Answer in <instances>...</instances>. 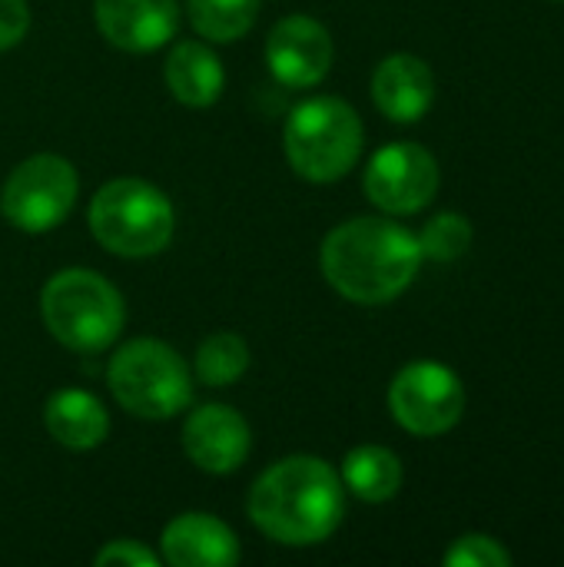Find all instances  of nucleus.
I'll return each instance as SVG.
<instances>
[{
  "mask_svg": "<svg viewBox=\"0 0 564 567\" xmlns=\"http://www.w3.org/2000/svg\"><path fill=\"white\" fill-rule=\"evenodd\" d=\"M319 266L329 286L349 302L382 306L412 286L422 266V249L399 223L359 216L339 223L326 236Z\"/></svg>",
  "mask_w": 564,
  "mask_h": 567,
  "instance_id": "obj_1",
  "label": "nucleus"
},
{
  "mask_svg": "<svg viewBox=\"0 0 564 567\" xmlns=\"http://www.w3.org/2000/svg\"><path fill=\"white\" fill-rule=\"evenodd\" d=\"M346 512L342 478L312 455H293L263 472L249 492L253 525L279 545L326 542Z\"/></svg>",
  "mask_w": 564,
  "mask_h": 567,
  "instance_id": "obj_2",
  "label": "nucleus"
},
{
  "mask_svg": "<svg viewBox=\"0 0 564 567\" xmlns=\"http://www.w3.org/2000/svg\"><path fill=\"white\" fill-rule=\"evenodd\" d=\"M173 206L163 189L146 179H110L90 203V229L96 243L126 259H146L173 239Z\"/></svg>",
  "mask_w": 564,
  "mask_h": 567,
  "instance_id": "obj_3",
  "label": "nucleus"
},
{
  "mask_svg": "<svg viewBox=\"0 0 564 567\" xmlns=\"http://www.w3.org/2000/svg\"><path fill=\"white\" fill-rule=\"evenodd\" d=\"M40 312L50 336L73 352H100L123 329V299L93 269L57 272L40 296Z\"/></svg>",
  "mask_w": 564,
  "mask_h": 567,
  "instance_id": "obj_4",
  "label": "nucleus"
},
{
  "mask_svg": "<svg viewBox=\"0 0 564 567\" xmlns=\"http://www.w3.org/2000/svg\"><path fill=\"white\" fill-rule=\"evenodd\" d=\"M286 159L312 183L342 179L362 153V120L336 96H312L286 120Z\"/></svg>",
  "mask_w": 564,
  "mask_h": 567,
  "instance_id": "obj_5",
  "label": "nucleus"
},
{
  "mask_svg": "<svg viewBox=\"0 0 564 567\" xmlns=\"http://www.w3.org/2000/svg\"><path fill=\"white\" fill-rule=\"evenodd\" d=\"M116 402L140 419H173L193 399L186 362L160 339L126 342L106 369Z\"/></svg>",
  "mask_w": 564,
  "mask_h": 567,
  "instance_id": "obj_6",
  "label": "nucleus"
},
{
  "mask_svg": "<svg viewBox=\"0 0 564 567\" xmlns=\"http://www.w3.org/2000/svg\"><path fill=\"white\" fill-rule=\"evenodd\" d=\"M76 169L53 153L23 159L0 189V213L20 233H47L60 226L76 203Z\"/></svg>",
  "mask_w": 564,
  "mask_h": 567,
  "instance_id": "obj_7",
  "label": "nucleus"
},
{
  "mask_svg": "<svg viewBox=\"0 0 564 567\" xmlns=\"http://www.w3.org/2000/svg\"><path fill=\"white\" fill-rule=\"evenodd\" d=\"M389 409L406 432L435 439L459 425L465 412V389L449 365L412 362L392 379Z\"/></svg>",
  "mask_w": 564,
  "mask_h": 567,
  "instance_id": "obj_8",
  "label": "nucleus"
},
{
  "mask_svg": "<svg viewBox=\"0 0 564 567\" xmlns=\"http://www.w3.org/2000/svg\"><path fill=\"white\" fill-rule=\"evenodd\" d=\"M435 189H439V163L419 143H389L369 159L366 196L392 216H409L425 209Z\"/></svg>",
  "mask_w": 564,
  "mask_h": 567,
  "instance_id": "obj_9",
  "label": "nucleus"
},
{
  "mask_svg": "<svg viewBox=\"0 0 564 567\" xmlns=\"http://www.w3.org/2000/svg\"><path fill=\"white\" fill-rule=\"evenodd\" d=\"M266 63L283 86H316L332 63L329 30L302 13L283 17L266 40Z\"/></svg>",
  "mask_w": 564,
  "mask_h": 567,
  "instance_id": "obj_10",
  "label": "nucleus"
},
{
  "mask_svg": "<svg viewBox=\"0 0 564 567\" xmlns=\"http://www.w3.org/2000/svg\"><path fill=\"white\" fill-rule=\"evenodd\" d=\"M253 435L246 419L229 405H203L183 425V449L189 462L209 475L236 472L249 455Z\"/></svg>",
  "mask_w": 564,
  "mask_h": 567,
  "instance_id": "obj_11",
  "label": "nucleus"
},
{
  "mask_svg": "<svg viewBox=\"0 0 564 567\" xmlns=\"http://www.w3.org/2000/svg\"><path fill=\"white\" fill-rule=\"evenodd\" d=\"M96 27L100 33L130 53L160 50L176 37L180 3L176 0H96Z\"/></svg>",
  "mask_w": 564,
  "mask_h": 567,
  "instance_id": "obj_12",
  "label": "nucleus"
},
{
  "mask_svg": "<svg viewBox=\"0 0 564 567\" xmlns=\"http://www.w3.org/2000/svg\"><path fill=\"white\" fill-rule=\"evenodd\" d=\"M372 100L396 123H416L435 100V76L416 53H392L372 73Z\"/></svg>",
  "mask_w": 564,
  "mask_h": 567,
  "instance_id": "obj_13",
  "label": "nucleus"
},
{
  "mask_svg": "<svg viewBox=\"0 0 564 567\" xmlns=\"http://www.w3.org/2000/svg\"><path fill=\"white\" fill-rule=\"evenodd\" d=\"M163 558L173 567H229L239 561V542L219 518L189 512L166 525Z\"/></svg>",
  "mask_w": 564,
  "mask_h": 567,
  "instance_id": "obj_14",
  "label": "nucleus"
},
{
  "mask_svg": "<svg viewBox=\"0 0 564 567\" xmlns=\"http://www.w3.org/2000/svg\"><path fill=\"white\" fill-rule=\"evenodd\" d=\"M43 419H47V432L53 435V442L73 452L96 449L110 435V415L103 402L83 389H63L50 395Z\"/></svg>",
  "mask_w": 564,
  "mask_h": 567,
  "instance_id": "obj_15",
  "label": "nucleus"
},
{
  "mask_svg": "<svg viewBox=\"0 0 564 567\" xmlns=\"http://www.w3.org/2000/svg\"><path fill=\"white\" fill-rule=\"evenodd\" d=\"M166 86L173 90V96L186 106H209L219 100L226 73H223V60L196 40H183L173 47V53L166 56Z\"/></svg>",
  "mask_w": 564,
  "mask_h": 567,
  "instance_id": "obj_16",
  "label": "nucleus"
},
{
  "mask_svg": "<svg viewBox=\"0 0 564 567\" xmlns=\"http://www.w3.org/2000/svg\"><path fill=\"white\" fill-rule=\"evenodd\" d=\"M346 488L362 502H389L402 488V462L382 445H359L342 462Z\"/></svg>",
  "mask_w": 564,
  "mask_h": 567,
  "instance_id": "obj_17",
  "label": "nucleus"
},
{
  "mask_svg": "<svg viewBox=\"0 0 564 567\" xmlns=\"http://www.w3.org/2000/svg\"><path fill=\"white\" fill-rule=\"evenodd\" d=\"M189 23L213 43H233L253 30L259 0H186Z\"/></svg>",
  "mask_w": 564,
  "mask_h": 567,
  "instance_id": "obj_18",
  "label": "nucleus"
},
{
  "mask_svg": "<svg viewBox=\"0 0 564 567\" xmlns=\"http://www.w3.org/2000/svg\"><path fill=\"white\" fill-rule=\"evenodd\" d=\"M249 369V346L236 332H213L196 352V375L203 385H233Z\"/></svg>",
  "mask_w": 564,
  "mask_h": 567,
  "instance_id": "obj_19",
  "label": "nucleus"
},
{
  "mask_svg": "<svg viewBox=\"0 0 564 567\" xmlns=\"http://www.w3.org/2000/svg\"><path fill=\"white\" fill-rule=\"evenodd\" d=\"M469 246H472V223L459 213H439L435 219L425 223L419 236L422 259H435V262L462 259Z\"/></svg>",
  "mask_w": 564,
  "mask_h": 567,
  "instance_id": "obj_20",
  "label": "nucleus"
},
{
  "mask_svg": "<svg viewBox=\"0 0 564 567\" xmlns=\"http://www.w3.org/2000/svg\"><path fill=\"white\" fill-rule=\"evenodd\" d=\"M449 567H509L512 555L489 535H465L445 551Z\"/></svg>",
  "mask_w": 564,
  "mask_h": 567,
  "instance_id": "obj_21",
  "label": "nucleus"
},
{
  "mask_svg": "<svg viewBox=\"0 0 564 567\" xmlns=\"http://www.w3.org/2000/svg\"><path fill=\"white\" fill-rule=\"evenodd\" d=\"M96 565L100 567H153L160 565V558L150 551V548H143L140 542H113V545H106L100 555H96Z\"/></svg>",
  "mask_w": 564,
  "mask_h": 567,
  "instance_id": "obj_22",
  "label": "nucleus"
},
{
  "mask_svg": "<svg viewBox=\"0 0 564 567\" xmlns=\"http://www.w3.org/2000/svg\"><path fill=\"white\" fill-rule=\"evenodd\" d=\"M30 30V7L23 0H0V50L17 47Z\"/></svg>",
  "mask_w": 564,
  "mask_h": 567,
  "instance_id": "obj_23",
  "label": "nucleus"
}]
</instances>
